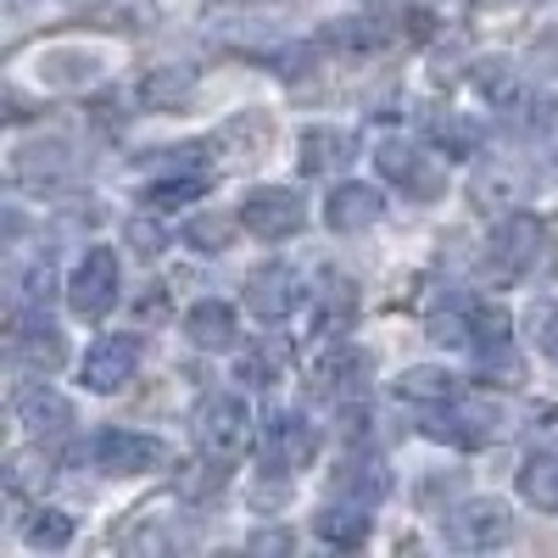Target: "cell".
Returning a JSON list of instances; mask_svg holds the SVG:
<instances>
[{"label": "cell", "instance_id": "obj_1", "mask_svg": "<svg viewBox=\"0 0 558 558\" xmlns=\"http://www.w3.org/2000/svg\"><path fill=\"white\" fill-rule=\"evenodd\" d=\"M196 447H202V458L235 463L252 447V413H246V402L241 397H207L202 413H196Z\"/></svg>", "mask_w": 558, "mask_h": 558}, {"label": "cell", "instance_id": "obj_2", "mask_svg": "<svg viewBox=\"0 0 558 558\" xmlns=\"http://www.w3.org/2000/svg\"><path fill=\"white\" fill-rule=\"evenodd\" d=\"M89 458H96V470H107V475H151V470L168 463V441L112 425V430H101L96 441H89Z\"/></svg>", "mask_w": 558, "mask_h": 558}, {"label": "cell", "instance_id": "obj_3", "mask_svg": "<svg viewBox=\"0 0 558 558\" xmlns=\"http://www.w3.org/2000/svg\"><path fill=\"white\" fill-rule=\"evenodd\" d=\"M492 257L502 274H536L553 263V235H547V223L531 218V213H514V218H502L497 223V241H492Z\"/></svg>", "mask_w": 558, "mask_h": 558}, {"label": "cell", "instance_id": "obj_4", "mask_svg": "<svg viewBox=\"0 0 558 558\" xmlns=\"http://www.w3.org/2000/svg\"><path fill=\"white\" fill-rule=\"evenodd\" d=\"M118 257L107 252V246H89V257L73 268V279H68V307L78 313V318H107L112 307H118Z\"/></svg>", "mask_w": 558, "mask_h": 558}, {"label": "cell", "instance_id": "obj_5", "mask_svg": "<svg viewBox=\"0 0 558 558\" xmlns=\"http://www.w3.org/2000/svg\"><path fill=\"white\" fill-rule=\"evenodd\" d=\"M375 162H380V173L391 184H402V196H413V202H436L447 191L441 157H425L418 146H402V140H386V146L375 151Z\"/></svg>", "mask_w": 558, "mask_h": 558}, {"label": "cell", "instance_id": "obj_6", "mask_svg": "<svg viewBox=\"0 0 558 558\" xmlns=\"http://www.w3.org/2000/svg\"><path fill=\"white\" fill-rule=\"evenodd\" d=\"M313 452H318V436H313V425L302 413H274L263 425V470L296 475V470L313 463Z\"/></svg>", "mask_w": 558, "mask_h": 558}, {"label": "cell", "instance_id": "obj_7", "mask_svg": "<svg viewBox=\"0 0 558 558\" xmlns=\"http://www.w3.org/2000/svg\"><path fill=\"white\" fill-rule=\"evenodd\" d=\"M508 536H514V520H508V508L492 502V497H475V502H463V508L447 514V542L452 547L481 553V547H502Z\"/></svg>", "mask_w": 558, "mask_h": 558}, {"label": "cell", "instance_id": "obj_8", "mask_svg": "<svg viewBox=\"0 0 558 558\" xmlns=\"http://www.w3.org/2000/svg\"><path fill=\"white\" fill-rule=\"evenodd\" d=\"M241 223L252 229L257 241H291L296 229L307 223V207L291 191H252L241 202Z\"/></svg>", "mask_w": 558, "mask_h": 558}, {"label": "cell", "instance_id": "obj_9", "mask_svg": "<svg viewBox=\"0 0 558 558\" xmlns=\"http://www.w3.org/2000/svg\"><path fill=\"white\" fill-rule=\"evenodd\" d=\"M134 363H140V341L134 336H101L96 347L84 352V386L112 397V391H123L134 380Z\"/></svg>", "mask_w": 558, "mask_h": 558}, {"label": "cell", "instance_id": "obj_10", "mask_svg": "<svg viewBox=\"0 0 558 558\" xmlns=\"http://www.w3.org/2000/svg\"><path fill=\"white\" fill-rule=\"evenodd\" d=\"M302 302V274L286 268V263H268L246 279V307L263 318V324H279L291 307Z\"/></svg>", "mask_w": 558, "mask_h": 558}, {"label": "cell", "instance_id": "obj_11", "mask_svg": "<svg viewBox=\"0 0 558 558\" xmlns=\"http://www.w3.org/2000/svg\"><path fill=\"white\" fill-rule=\"evenodd\" d=\"M380 213H386V202H380L375 184H336V196L324 202V223H330L336 235H357V229L380 223Z\"/></svg>", "mask_w": 558, "mask_h": 558}, {"label": "cell", "instance_id": "obj_12", "mask_svg": "<svg viewBox=\"0 0 558 558\" xmlns=\"http://www.w3.org/2000/svg\"><path fill=\"white\" fill-rule=\"evenodd\" d=\"M12 408H17V418L34 430V436H62L68 425H73V408H68V397L57 391V386H45V380H34V386H23L17 397H12Z\"/></svg>", "mask_w": 558, "mask_h": 558}, {"label": "cell", "instance_id": "obj_13", "mask_svg": "<svg viewBox=\"0 0 558 558\" xmlns=\"http://www.w3.org/2000/svg\"><path fill=\"white\" fill-rule=\"evenodd\" d=\"M12 357H17L23 368H34V375H57L62 357H68L62 330H57V324H45V318L17 324V336H12Z\"/></svg>", "mask_w": 558, "mask_h": 558}, {"label": "cell", "instance_id": "obj_14", "mask_svg": "<svg viewBox=\"0 0 558 558\" xmlns=\"http://www.w3.org/2000/svg\"><path fill=\"white\" fill-rule=\"evenodd\" d=\"M330 492H336L341 502L375 508V502L391 492V475H386V463H380V458H347L341 470H336V481H330Z\"/></svg>", "mask_w": 558, "mask_h": 558}, {"label": "cell", "instance_id": "obj_15", "mask_svg": "<svg viewBox=\"0 0 558 558\" xmlns=\"http://www.w3.org/2000/svg\"><path fill=\"white\" fill-rule=\"evenodd\" d=\"M363 375H368V357L357 352V347H336V352H324L318 363H313V386L324 391V397H357L363 391Z\"/></svg>", "mask_w": 558, "mask_h": 558}, {"label": "cell", "instance_id": "obj_16", "mask_svg": "<svg viewBox=\"0 0 558 558\" xmlns=\"http://www.w3.org/2000/svg\"><path fill=\"white\" fill-rule=\"evenodd\" d=\"M184 336H191L202 352H229L235 347V307L218 302V296L196 302L191 313H184Z\"/></svg>", "mask_w": 558, "mask_h": 558}, {"label": "cell", "instance_id": "obj_17", "mask_svg": "<svg viewBox=\"0 0 558 558\" xmlns=\"http://www.w3.org/2000/svg\"><path fill=\"white\" fill-rule=\"evenodd\" d=\"M191 89H196V68H151L146 78L134 84V101L146 112H173Z\"/></svg>", "mask_w": 558, "mask_h": 558}, {"label": "cell", "instance_id": "obj_18", "mask_svg": "<svg viewBox=\"0 0 558 558\" xmlns=\"http://www.w3.org/2000/svg\"><path fill=\"white\" fill-rule=\"evenodd\" d=\"M357 157V140L347 129H307L302 134V173H336Z\"/></svg>", "mask_w": 558, "mask_h": 558}, {"label": "cell", "instance_id": "obj_19", "mask_svg": "<svg viewBox=\"0 0 558 558\" xmlns=\"http://www.w3.org/2000/svg\"><path fill=\"white\" fill-rule=\"evenodd\" d=\"M520 497L542 514H558V452H536L520 470Z\"/></svg>", "mask_w": 558, "mask_h": 558}, {"label": "cell", "instance_id": "obj_20", "mask_svg": "<svg viewBox=\"0 0 558 558\" xmlns=\"http://www.w3.org/2000/svg\"><path fill=\"white\" fill-rule=\"evenodd\" d=\"M313 536L318 542H330V547H357V542H368V514L357 502H347V508H324V514L313 520Z\"/></svg>", "mask_w": 558, "mask_h": 558}, {"label": "cell", "instance_id": "obj_21", "mask_svg": "<svg viewBox=\"0 0 558 558\" xmlns=\"http://www.w3.org/2000/svg\"><path fill=\"white\" fill-rule=\"evenodd\" d=\"M397 397H402V402H452V397H458V375L418 363V368H408V375L397 380Z\"/></svg>", "mask_w": 558, "mask_h": 558}, {"label": "cell", "instance_id": "obj_22", "mask_svg": "<svg viewBox=\"0 0 558 558\" xmlns=\"http://www.w3.org/2000/svg\"><path fill=\"white\" fill-rule=\"evenodd\" d=\"M391 39V28L380 17H341L324 28V45H336V51H380Z\"/></svg>", "mask_w": 558, "mask_h": 558}, {"label": "cell", "instance_id": "obj_23", "mask_svg": "<svg viewBox=\"0 0 558 558\" xmlns=\"http://www.w3.org/2000/svg\"><path fill=\"white\" fill-rule=\"evenodd\" d=\"M436 441H452V447H486L492 441V425H486V413H441V418H430L425 425Z\"/></svg>", "mask_w": 558, "mask_h": 558}, {"label": "cell", "instance_id": "obj_24", "mask_svg": "<svg viewBox=\"0 0 558 558\" xmlns=\"http://www.w3.org/2000/svg\"><path fill=\"white\" fill-rule=\"evenodd\" d=\"M352 318H357V291L347 286L341 274H330V291H324V302H318L313 324H318V330H330V336H341Z\"/></svg>", "mask_w": 558, "mask_h": 558}, {"label": "cell", "instance_id": "obj_25", "mask_svg": "<svg viewBox=\"0 0 558 558\" xmlns=\"http://www.w3.org/2000/svg\"><path fill=\"white\" fill-rule=\"evenodd\" d=\"M23 536H28V547L62 553V547L73 542V520H68V514H57V508H34V514L23 520Z\"/></svg>", "mask_w": 558, "mask_h": 558}, {"label": "cell", "instance_id": "obj_26", "mask_svg": "<svg viewBox=\"0 0 558 558\" xmlns=\"http://www.w3.org/2000/svg\"><path fill=\"white\" fill-rule=\"evenodd\" d=\"M12 173H17L23 184H51V179L68 173V151H62V146H28V151H17Z\"/></svg>", "mask_w": 558, "mask_h": 558}, {"label": "cell", "instance_id": "obj_27", "mask_svg": "<svg viewBox=\"0 0 558 558\" xmlns=\"http://www.w3.org/2000/svg\"><path fill=\"white\" fill-rule=\"evenodd\" d=\"M430 140L447 151V162H458V157H475L481 129H475V123H463V118H436V123H430Z\"/></svg>", "mask_w": 558, "mask_h": 558}, {"label": "cell", "instance_id": "obj_28", "mask_svg": "<svg viewBox=\"0 0 558 558\" xmlns=\"http://www.w3.org/2000/svg\"><path fill=\"white\" fill-rule=\"evenodd\" d=\"M229 241H235V223L223 213H202V218L184 223V246H196V252H223Z\"/></svg>", "mask_w": 558, "mask_h": 558}, {"label": "cell", "instance_id": "obj_29", "mask_svg": "<svg viewBox=\"0 0 558 558\" xmlns=\"http://www.w3.org/2000/svg\"><path fill=\"white\" fill-rule=\"evenodd\" d=\"M279 368H286V347H279V341L268 347V341H263V347H252V352L241 357V380H246V386H274Z\"/></svg>", "mask_w": 558, "mask_h": 558}, {"label": "cell", "instance_id": "obj_30", "mask_svg": "<svg viewBox=\"0 0 558 558\" xmlns=\"http://www.w3.org/2000/svg\"><path fill=\"white\" fill-rule=\"evenodd\" d=\"M475 84H481V96L492 101V107H514L525 89H520V78L508 73V62H486L481 73H475Z\"/></svg>", "mask_w": 558, "mask_h": 558}, {"label": "cell", "instance_id": "obj_31", "mask_svg": "<svg viewBox=\"0 0 558 558\" xmlns=\"http://www.w3.org/2000/svg\"><path fill=\"white\" fill-rule=\"evenodd\" d=\"M470 324H475V347H486V352H497V347H508V307H492V302H481V307H470Z\"/></svg>", "mask_w": 558, "mask_h": 558}, {"label": "cell", "instance_id": "obj_32", "mask_svg": "<svg viewBox=\"0 0 558 558\" xmlns=\"http://www.w3.org/2000/svg\"><path fill=\"white\" fill-rule=\"evenodd\" d=\"M202 191H207V179H202V173H184V179L173 173V179H157V184H151L146 202H151V207H179V202H196Z\"/></svg>", "mask_w": 558, "mask_h": 558}, {"label": "cell", "instance_id": "obj_33", "mask_svg": "<svg viewBox=\"0 0 558 558\" xmlns=\"http://www.w3.org/2000/svg\"><path fill=\"white\" fill-rule=\"evenodd\" d=\"M39 481H51V463H45L39 452H17V458L7 463V492H12V497L34 492Z\"/></svg>", "mask_w": 558, "mask_h": 558}, {"label": "cell", "instance_id": "obj_34", "mask_svg": "<svg viewBox=\"0 0 558 558\" xmlns=\"http://www.w3.org/2000/svg\"><path fill=\"white\" fill-rule=\"evenodd\" d=\"M223 481H229V463L207 458V463H191V475H179V492L184 497H213V492H223Z\"/></svg>", "mask_w": 558, "mask_h": 558}, {"label": "cell", "instance_id": "obj_35", "mask_svg": "<svg viewBox=\"0 0 558 558\" xmlns=\"http://www.w3.org/2000/svg\"><path fill=\"white\" fill-rule=\"evenodd\" d=\"M430 341H436V347H470V341H475L470 313H436V318H430Z\"/></svg>", "mask_w": 558, "mask_h": 558}, {"label": "cell", "instance_id": "obj_36", "mask_svg": "<svg viewBox=\"0 0 558 558\" xmlns=\"http://www.w3.org/2000/svg\"><path fill=\"white\" fill-rule=\"evenodd\" d=\"M129 246H134L140 257H157V252L168 246L162 223H151V218H129Z\"/></svg>", "mask_w": 558, "mask_h": 558}, {"label": "cell", "instance_id": "obj_37", "mask_svg": "<svg viewBox=\"0 0 558 558\" xmlns=\"http://www.w3.org/2000/svg\"><path fill=\"white\" fill-rule=\"evenodd\" d=\"M51 286H57V279H51V263H39V268L28 274V302H45V296H51Z\"/></svg>", "mask_w": 558, "mask_h": 558}, {"label": "cell", "instance_id": "obj_38", "mask_svg": "<svg viewBox=\"0 0 558 558\" xmlns=\"http://www.w3.org/2000/svg\"><path fill=\"white\" fill-rule=\"evenodd\" d=\"M542 352L558 357V313H547V324H542Z\"/></svg>", "mask_w": 558, "mask_h": 558}, {"label": "cell", "instance_id": "obj_39", "mask_svg": "<svg viewBox=\"0 0 558 558\" xmlns=\"http://www.w3.org/2000/svg\"><path fill=\"white\" fill-rule=\"evenodd\" d=\"M252 547H274V553H286V547H291V536H286V531H263V536H252Z\"/></svg>", "mask_w": 558, "mask_h": 558}]
</instances>
